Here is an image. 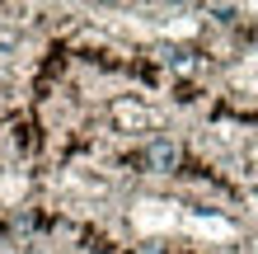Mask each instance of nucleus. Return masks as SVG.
<instances>
[{"instance_id": "obj_1", "label": "nucleus", "mask_w": 258, "mask_h": 254, "mask_svg": "<svg viewBox=\"0 0 258 254\" xmlns=\"http://www.w3.org/2000/svg\"><path fill=\"white\" fill-rule=\"evenodd\" d=\"M146 165L155 170V174H169V170L178 165V146H174V141H164V137H160V141H150V151H146Z\"/></svg>"}]
</instances>
